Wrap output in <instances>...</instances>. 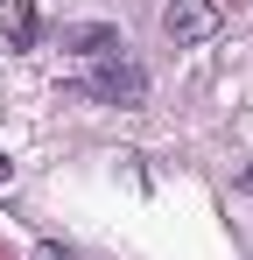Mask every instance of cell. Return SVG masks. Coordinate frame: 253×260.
Masks as SVG:
<instances>
[{
	"instance_id": "cell-6",
	"label": "cell",
	"mask_w": 253,
	"mask_h": 260,
	"mask_svg": "<svg viewBox=\"0 0 253 260\" xmlns=\"http://www.w3.org/2000/svg\"><path fill=\"white\" fill-rule=\"evenodd\" d=\"M7 183H14V162H7V155H0V190H7Z\"/></svg>"
},
{
	"instance_id": "cell-4",
	"label": "cell",
	"mask_w": 253,
	"mask_h": 260,
	"mask_svg": "<svg viewBox=\"0 0 253 260\" xmlns=\"http://www.w3.org/2000/svg\"><path fill=\"white\" fill-rule=\"evenodd\" d=\"M36 0H7V43L14 49H36Z\"/></svg>"
},
{
	"instance_id": "cell-1",
	"label": "cell",
	"mask_w": 253,
	"mask_h": 260,
	"mask_svg": "<svg viewBox=\"0 0 253 260\" xmlns=\"http://www.w3.org/2000/svg\"><path fill=\"white\" fill-rule=\"evenodd\" d=\"M84 91H91L99 106H148V71H141L134 56H106V63L84 78Z\"/></svg>"
},
{
	"instance_id": "cell-2",
	"label": "cell",
	"mask_w": 253,
	"mask_h": 260,
	"mask_svg": "<svg viewBox=\"0 0 253 260\" xmlns=\"http://www.w3.org/2000/svg\"><path fill=\"white\" fill-rule=\"evenodd\" d=\"M162 28H169V43H204L211 28H218V7H211V0H169Z\"/></svg>"
},
{
	"instance_id": "cell-5",
	"label": "cell",
	"mask_w": 253,
	"mask_h": 260,
	"mask_svg": "<svg viewBox=\"0 0 253 260\" xmlns=\"http://www.w3.org/2000/svg\"><path fill=\"white\" fill-rule=\"evenodd\" d=\"M28 260H64V246H49V239H42V246H36Z\"/></svg>"
},
{
	"instance_id": "cell-3",
	"label": "cell",
	"mask_w": 253,
	"mask_h": 260,
	"mask_svg": "<svg viewBox=\"0 0 253 260\" xmlns=\"http://www.w3.org/2000/svg\"><path fill=\"white\" fill-rule=\"evenodd\" d=\"M64 49L71 56H91V63H106V56H120V28H106V21H71L64 28Z\"/></svg>"
}]
</instances>
